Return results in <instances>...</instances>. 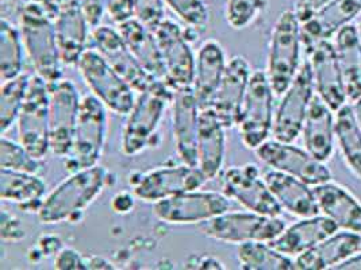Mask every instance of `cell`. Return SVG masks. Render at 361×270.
Segmentation results:
<instances>
[{"label":"cell","mask_w":361,"mask_h":270,"mask_svg":"<svg viewBox=\"0 0 361 270\" xmlns=\"http://www.w3.org/2000/svg\"><path fill=\"white\" fill-rule=\"evenodd\" d=\"M78 69L92 95L102 101L109 111L128 115L135 103L134 89L111 67L98 51L87 49Z\"/></svg>","instance_id":"ba28073f"},{"label":"cell","mask_w":361,"mask_h":270,"mask_svg":"<svg viewBox=\"0 0 361 270\" xmlns=\"http://www.w3.org/2000/svg\"><path fill=\"white\" fill-rule=\"evenodd\" d=\"M230 210V199L222 192L188 191L154 202L156 218L168 224H197L213 219Z\"/></svg>","instance_id":"4fadbf2b"},{"label":"cell","mask_w":361,"mask_h":270,"mask_svg":"<svg viewBox=\"0 0 361 270\" xmlns=\"http://www.w3.org/2000/svg\"><path fill=\"white\" fill-rule=\"evenodd\" d=\"M25 236L23 230L16 218L10 217L7 212L3 211L1 214V239L3 240H19Z\"/></svg>","instance_id":"f6af8a7d"},{"label":"cell","mask_w":361,"mask_h":270,"mask_svg":"<svg viewBox=\"0 0 361 270\" xmlns=\"http://www.w3.org/2000/svg\"><path fill=\"white\" fill-rule=\"evenodd\" d=\"M274 96L265 70H253L237 120L241 141L247 149L256 150L274 131Z\"/></svg>","instance_id":"5b68a950"},{"label":"cell","mask_w":361,"mask_h":270,"mask_svg":"<svg viewBox=\"0 0 361 270\" xmlns=\"http://www.w3.org/2000/svg\"><path fill=\"white\" fill-rule=\"evenodd\" d=\"M360 252H361V243H360Z\"/></svg>","instance_id":"f5cc1de1"},{"label":"cell","mask_w":361,"mask_h":270,"mask_svg":"<svg viewBox=\"0 0 361 270\" xmlns=\"http://www.w3.org/2000/svg\"><path fill=\"white\" fill-rule=\"evenodd\" d=\"M209 181L197 167H160L137 174L132 180L133 195L145 202H159L188 191L202 188Z\"/></svg>","instance_id":"8fae6325"},{"label":"cell","mask_w":361,"mask_h":270,"mask_svg":"<svg viewBox=\"0 0 361 270\" xmlns=\"http://www.w3.org/2000/svg\"><path fill=\"white\" fill-rule=\"evenodd\" d=\"M264 179L280 207L288 214L298 218L319 215L312 188L305 181L276 169L267 170L264 173Z\"/></svg>","instance_id":"484cf974"},{"label":"cell","mask_w":361,"mask_h":270,"mask_svg":"<svg viewBox=\"0 0 361 270\" xmlns=\"http://www.w3.org/2000/svg\"><path fill=\"white\" fill-rule=\"evenodd\" d=\"M226 127L212 108H202L197 131V168L213 180L224 167L226 154Z\"/></svg>","instance_id":"cb8c5ba5"},{"label":"cell","mask_w":361,"mask_h":270,"mask_svg":"<svg viewBox=\"0 0 361 270\" xmlns=\"http://www.w3.org/2000/svg\"><path fill=\"white\" fill-rule=\"evenodd\" d=\"M315 86L310 61L302 63L294 82L281 95L274 122V138L280 142L293 143L302 134Z\"/></svg>","instance_id":"30bf717a"},{"label":"cell","mask_w":361,"mask_h":270,"mask_svg":"<svg viewBox=\"0 0 361 270\" xmlns=\"http://www.w3.org/2000/svg\"><path fill=\"white\" fill-rule=\"evenodd\" d=\"M255 152L267 167L294 176L310 186L328 183L333 179L326 162L319 161L307 150H302L293 143L276 139L267 141Z\"/></svg>","instance_id":"9a60e30c"},{"label":"cell","mask_w":361,"mask_h":270,"mask_svg":"<svg viewBox=\"0 0 361 270\" xmlns=\"http://www.w3.org/2000/svg\"><path fill=\"white\" fill-rule=\"evenodd\" d=\"M237 257L245 270H293L295 261L274 249L268 242H247L238 245Z\"/></svg>","instance_id":"836d02e7"},{"label":"cell","mask_w":361,"mask_h":270,"mask_svg":"<svg viewBox=\"0 0 361 270\" xmlns=\"http://www.w3.org/2000/svg\"><path fill=\"white\" fill-rule=\"evenodd\" d=\"M47 193V184L34 173L0 169V198L4 202H17L25 208L33 204L41 207Z\"/></svg>","instance_id":"1f68e13d"},{"label":"cell","mask_w":361,"mask_h":270,"mask_svg":"<svg viewBox=\"0 0 361 270\" xmlns=\"http://www.w3.org/2000/svg\"><path fill=\"white\" fill-rule=\"evenodd\" d=\"M41 162L38 158L33 157L29 150L19 142L7 139L1 135L0 139V169H8L16 172L34 173L41 172Z\"/></svg>","instance_id":"8d00e7d4"},{"label":"cell","mask_w":361,"mask_h":270,"mask_svg":"<svg viewBox=\"0 0 361 270\" xmlns=\"http://www.w3.org/2000/svg\"><path fill=\"white\" fill-rule=\"evenodd\" d=\"M106 13L116 25L134 18V0H106Z\"/></svg>","instance_id":"60d3db41"},{"label":"cell","mask_w":361,"mask_h":270,"mask_svg":"<svg viewBox=\"0 0 361 270\" xmlns=\"http://www.w3.org/2000/svg\"><path fill=\"white\" fill-rule=\"evenodd\" d=\"M334 270H361V252L350 255Z\"/></svg>","instance_id":"681fc988"},{"label":"cell","mask_w":361,"mask_h":270,"mask_svg":"<svg viewBox=\"0 0 361 270\" xmlns=\"http://www.w3.org/2000/svg\"><path fill=\"white\" fill-rule=\"evenodd\" d=\"M19 30L25 51L32 60L35 75L48 84L61 79V54L59 49L54 17L38 0H29L20 7Z\"/></svg>","instance_id":"6da1fadb"},{"label":"cell","mask_w":361,"mask_h":270,"mask_svg":"<svg viewBox=\"0 0 361 270\" xmlns=\"http://www.w3.org/2000/svg\"><path fill=\"white\" fill-rule=\"evenodd\" d=\"M352 107H353V111H355V115L357 119V123H359V127L361 130V98L359 101H355V103H350Z\"/></svg>","instance_id":"f907efd6"},{"label":"cell","mask_w":361,"mask_h":270,"mask_svg":"<svg viewBox=\"0 0 361 270\" xmlns=\"http://www.w3.org/2000/svg\"><path fill=\"white\" fill-rule=\"evenodd\" d=\"M41 253L45 255H57L61 250V240L57 236H45L39 240Z\"/></svg>","instance_id":"7dc6e473"},{"label":"cell","mask_w":361,"mask_h":270,"mask_svg":"<svg viewBox=\"0 0 361 270\" xmlns=\"http://www.w3.org/2000/svg\"><path fill=\"white\" fill-rule=\"evenodd\" d=\"M302 45L300 20L295 11H283L271 33L265 70L276 96L287 91L300 69Z\"/></svg>","instance_id":"3957f363"},{"label":"cell","mask_w":361,"mask_h":270,"mask_svg":"<svg viewBox=\"0 0 361 270\" xmlns=\"http://www.w3.org/2000/svg\"><path fill=\"white\" fill-rule=\"evenodd\" d=\"M164 0H134V18L152 30L164 20Z\"/></svg>","instance_id":"ab89813d"},{"label":"cell","mask_w":361,"mask_h":270,"mask_svg":"<svg viewBox=\"0 0 361 270\" xmlns=\"http://www.w3.org/2000/svg\"><path fill=\"white\" fill-rule=\"evenodd\" d=\"M82 99L71 80L49 84L50 152L68 157L80 112Z\"/></svg>","instance_id":"5bb4252c"},{"label":"cell","mask_w":361,"mask_h":270,"mask_svg":"<svg viewBox=\"0 0 361 270\" xmlns=\"http://www.w3.org/2000/svg\"><path fill=\"white\" fill-rule=\"evenodd\" d=\"M309 51L312 79L317 95L337 112L348 101L344 82L333 41L325 39L315 44Z\"/></svg>","instance_id":"44dd1931"},{"label":"cell","mask_w":361,"mask_h":270,"mask_svg":"<svg viewBox=\"0 0 361 270\" xmlns=\"http://www.w3.org/2000/svg\"><path fill=\"white\" fill-rule=\"evenodd\" d=\"M118 32L125 39L126 45L129 46L137 61L141 64V67L153 79L166 83V73L161 51L153 30L142 22H140L137 18H132L126 22L119 23Z\"/></svg>","instance_id":"f546056e"},{"label":"cell","mask_w":361,"mask_h":270,"mask_svg":"<svg viewBox=\"0 0 361 270\" xmlns=\"http://www.w3.org/2000/svg\"><path fill=\"white\" fill-rule=\"evenodd\" d=\"M54 26L63 64L78 67L87 51L91 27L80 0H61L54 14Z\"/></svg>","instance_id":"d6986e66"},{"label":"cell","mask_w":361,"mask_h":270,"mask_svg":"<svg viewBox=\"0 0 361 270\" xmlns=\"http://www.w3.org/2000/svg\"><path fill=\"white\" fill-rule=\"evenodd\" d=\"M226 67V54L218 41L209 39L200 45L195 58V77L192 84L200 110L212 105Z\"/></svg>","instance_id":"83f0119b"},{"label":"cell","mask_w":361,"mask_h":270,"mask_svg":"<svg viewBox=\"0 0 361 270\" xmlns=\"http://www.w3.org/2000/svg\"><path fill=\"white\" fill-rule=\"evenodd\" d=\"M286 223L280 217H267L256 212H225L200 223L203 234L230 245L247 242H272L284 231Z\"/></svg>","instance_id":"52a82bcc"},{"label":"cell","mask_w":361,"mask_h":270,"mask_svg":"<svg viewBox=\"0 0 361 270\" xmlns=\"http://www.w3.org/2000/svg\"><path fill=\"white\" fill-rule=\"evenodd\" d=\"M80 3L91 29H95L106 13V0H80Z\"/></svg>","instance_id":"7bdbcfd3"},{"label":"cell","mask_w":361,"mask_h":270,"mask_svg":"<svg viewBox=\"0 0 361 270\" xmlns=\"http://www.w3.org/2000/svg\"><path fill=\"white\" fill-rule=\"evenodd\" d=\"M107 111L94 95L82 98L73 145L66 161L72 172L98 165L107 138Z\"/></svg>","instance_id":"8992f818"},{"label":"cell","mask_w":361,"mask_h":270,"mask_svg":"<svg viewBox=\"0 0 361 270\" xmlns=\"http://www.w3.org/2000/svg\"><path fill=\"white\" fill-rule=\"evenodd\" d=\"M134 198L135 196H133L128 192H119L113 198L111 207L116 214H121V215L129 214L134 208Z\"/></svg>","instance_id":"bcb514c9"},{"label":"cell","mask_w":361,"mask_h":270,"mask_svg":"<svg viewBox=\"0 0 361 270\" xmlns=\"http://www.w3.org/2000/svg\"><path fill=\"white\" fill-rule=\"evenodd\" d=\"M164 3L191 29H204L209 25L210 13L203 0H164Z\"/></svg>","instance_id":"f35d334b"},{"label":"cell","mask_w":361,"mask_h":270,"mask_svg":"<svg viewBox=\"0 0 361 270\" xmlns=\"http://www.w3.org/2000/svg\"><path fill=\"white\" fill-rule=\"evenodd\" d=\"M357 29H359V34H360V39H361V23L357 26Z\"/></svg>","instance_id":"816d5d0a"},{"label":"cell","mask_w":361,"mask_h":270,"mask_svg":"<svg viewBox=\"0 0 361 270\" xmlns=\"http://www.w3.org/2000/svg\"><path fill=\"white\" fill-rule=\"evenodd\" d=\"M319 214L333 220L340 230L361 236V202L345 186L328 181L312 186Z\"/></svg>","instance_id":"603a6c76"},{"label":"cell","mask_w":361,"mask_h":270,"mask_svg":"<svg viewBox=\"0 0 361 270\" xmlns=\"http://www.w3.org/2000/svg\"><path fill=\"white\" fill-rule=\"evenodd\" d=\"M17 123L19 142L35 158L47 157L50 152L49 84L38 75L30 76Z\"/></svg>","instance_id":"9c48e42d"},{"label":"cell","mask_w":361,"mask_h":270,"mask_svg":"<svg viewBox=\"0 0 361 270\" xmlns=\"http://www.w3.org/2000/svg\"><path fill=\"white\" fill-rule=\"evenodd\" d=\"M54 268L61 270L87 269L88 264H85L80 253L73 249H61L54 258Z\"/></svg>","instance_id":"b9f144b4"},{"label":"cell","mask_w":361,"mask_h":270,"mask_svg":"<svg viewBox=\"0 0 361 270\" xmlns=\"http://www.w3.org/2000/svg\"><path fill=\"white\" fill-rule=\"evenodd\" d=\"M23 41L20 30L10 20H0V77L1 82L16 79L23 70Z\"/></svg>","instance_id":"e575fe53"},{"label":"cell","mask_w":361,"mask_h":270,"mask_svg":"<svg viewBox=\"0 0 361 270\" xmlns=\"http://www.w3.org/2000/svg\"><path fill=\"white\" fill-rule=\"evenodd\" d=\"M195 266H192V268H200V269H224V266H222V264L219 262V261H216V259H214L212 257H199L195 259V264H194Z\"/></svg>","instance_id":"c3c4849f"},{"label":"cell","mask_w":361,"mask_h":270,"mask_svg":"<svg viewBox=\"0 0 361 270\" xmlns=\"http://www.w3.org/2000/svg\"><path fill=\"white\" fill-rule=\"evenodd\" d=\"M97 51L135 92H144L157 82L137 61L118 29L97 26L91 33Z\"/></svg>","instance_id":"e0dca14e"},{"label":"cell","mask_w":361,"mask_h":270,"mask_svg":"<svg viewBox=\"0 0 361 270\" xmlns=\"http://www.w3.org/2000/svg\"><path fill=\"white\" fill-rule=\"evenodd\" d=\"M337 60L349 103L361 98V39L359 29L348 25L333 37Z\"/></svg>","instance_id":"4dcf8cb0"},{"label":"cell","mask_w":361,"mask_h":270,"mask_svg":"<svg viewBox=\"0 0 361 270\" xmlns=\"http://www.w3.org/2000/svg\"><path fill=\"white\" fill-rule=\"evenodd\" d=\"M172 98L173 89L159 80L147 91L140 92L122 133V153L125 155H138L152 145L165 110L172 104Z\"/></svg>","instance_id":"277c9868"},{"label":"cell","mask_w":361,"mask_h":270,"mask_svg":"<svg viewBox=\"0 0 361 270\" xmlns=\"http://www.w3.org/2000/svg\"><path fill=\"white\" fill-rule=\"evenodd\" d=\"M361 236L338 230L310 250L295 257V269H336L350 255L360 252Z\"/></svg>","instance_id":"4316f807"},{"label":"cell","mask_w":361,"mask_h":270,"mask_svg":"<svg viewBox=\"0 0 361 270\" xmlns=\"http://www.w3.org/2000/svg\"><path fill=\"white\" fill-rule=\"evenodd\" d=\"M30 83L29 75H20L16 79L3 82L0 89V131L1 135L17 122L20 108Z\"/></svg>","instance_id":"d590c367"},{"label":"cell","mask_w":361,"mask_h":270,"mask_svg":"<svg viewBox=\"0 0 361 270\" xmlns=\"http://www.w3.org/2000/svg\"><path fill=\"white\" fill-rule=\"evenodd\" d=\"M336 139L346 165L361 179V130L350 103L336 112Z\"/></svg>","instance_id":"d6a6232c"},{"label":"cell","mask_w":361,"mask_h":270,"mask_svg":"<svg viewBox=\"0 0 361 270\" xmlns=\"http://www.w3.org/2000/svg\"><path fill=\"white\" fill-rule=\"evenodd\" d=\"M200 107L194 86L173 91L172 131L176 152L187 165L197 167V131Z\"/></svg>","instance_id":"ac0fdd59"},{"label":"cell","mask_w":361,"mask_h":270,"mask_svg":"<svg viewBox=\"0 0 361 270\" xmlns=\"http://www.w3.org/2000/svg\"><path fill=\"white\" fill-rule=\"evenodd\" d=\"M252 73V67L244 56H234L228 61L224 79L209 107L228 130L237 126Z\"/></svg>","instance_id":"ffe728a7"},{"label":"cell","mask_w":361,"mask_h":270,"mask_svg":"<svg viewBox=\"0 0 361 270\" xmlns=\"http://www.w3.org/2000/svg\"><path fill=\"white\" fill-rule=\"evenodd\" d=\"M164 63L166 83L175 91L194 84L197 56L180 26L164 19L153 29Z\"/></svg>","instance_id":"2e32d148"},{"label":"cell","mask_w":361,"mask_h":270,"mask_svg":"<svg viewBox=\"0 0 361 270\" xmlns=\"http://www.w3.org/2000/svg\"><path fill=\"white\" fill-rule=\"evenodd\" d=\"M338 230V226L325 215L300 218L293 226L286 227L269 245L280 253L293 258L310 250Z\"/></svg>","instance_id":"d4e9b609"},{"label":"cell","mask_w":361,"mask_h":270,"mask_svg":"<svg viewBox=\"0 0 361 270\" xmlns=\"http://www.w3.org/2000/svg\"><path fill=\"white\" fill-rule=\"evenodd\" d=\"M333 112L315 94L302 130L306 150L322 162H328L334 153L336 118Z\"/></svg>","instance_id":"f1b7e54d"},{"label":"cell","mask_w":361,"mask_h":270,"mask_svg":"<svg viewBox=\"0 0 361 270\" xmlns=\"http://www.w3.org/2000/svg\"><path fill=\"white\" fill-rule=\"evenodd\" d=\"M267 0H226L225 17L230 27L243 30L252 25L265 7Z\"/></svg>","instance_id":"74e56055"},{"label":"cell","mask_w":361,"mask_h":270,"mask_svg":"<svg viewBox=\"0 0 361 270\" xmlns=\"http://www.w3.org/2000/svg\"><path fill=\"white\" fill-rule=\"evenodd\" d=\"M331 0H296V17L299 18L300 23L312 18L315 13H318L322 7H325Z\"/></svg>","instance_id":"ee69618b"},{"label":"cell","mask_w":361,"mask_h":270,"mask_svg":"<svg viewBox=\"0 0 361 270\" xmlns=\"http://www.w3.org/2000/svg\"><path fill=\"white\" fill-rule=\"evenodd\" d=\"M361 14V0H331L312 18L300 23L306 49L330 39Z\"/></svg>","instance_id":"7402d4cb"},{"label":"cell","mask_w":361,"mask_h":270,"mask_svg":"<svg viewBox=\"0 0 361 270\" xmlns=\"http://www.w3.org/2000/svg\"><path fill=\"white\" fill-rule=\"evenodd\" d=\"M107 180V170L95 165L72 172L63 183L56 186L37 212L42 224H60L78 219L100 196Z\"/></svg>","instance_id":"7a4b0ae2"},{"label":"cell","mask_w":361,"mask_h":270,"mask_svg":"<svg viewBox=\"0 0 361 270\" xmlns=\"http://www.w3.org/2000/svg\"><path fill=\"white\" fill-rule=\"evenodd\" d=\"M222 192L230 200L240 202L247 211L267 217H280L283 208L255 164L231 167L221 179Z\"/></svg>","instance_id":"7c38bea8"}]
</instances>
